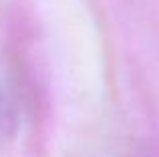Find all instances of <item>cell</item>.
I'll use <instances>...</instances> for the list:
<instances>
[{
	"mask_svg": "<svg viewBox=\"0 0 159 157\" xmlns=\"http://www.w3.org/2000/svg\"><path fill=\"white\" fill-rule=\"evenodd\" d=\"M16 127H18V117H16L14 103L4 93H0V141L10 139L14 135Z\"/></svg>",
	"mask_w": 159,
	"mask_h": 157,
	"instance_id": "cell-1",
	"label": "cell"
}]
</instances>
